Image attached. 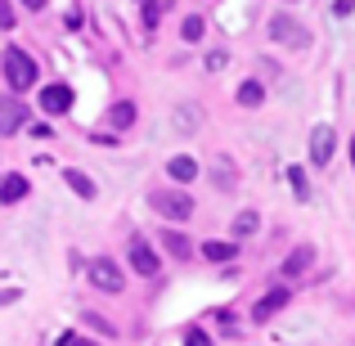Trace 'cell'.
<instances>
[{
  "instance_id": "obj_13",
  "label": "cell",
  "mask_w": 355,
  "mask_h": 346,
  "mask_svg": "<svg viewBox=\"0 0 355 346\" xmlns=\"http://www.w3.org/2000/svg\"><path fill=\"white\" fill-rule=\"evenodd\" d=\"M108 126H113V130H130V126H135V104H130V99H117V104L108 108Z\"/></svg>"
},
{
  "instance_id": "obj_11",
  "label": "cell",
  "mask_w": 355,
  "mask_h": 346,
  "mask_svg": "<svg viewBox=\"0 0 355 346\" xmlns=\"http://www.w3.org/2000/svg\"><path fill=\"white\" fill-rule=\"evenodd\" d=\"M311 266H315V248H306V243H302V248H293V257L284 261V279H297V275H306Z\"/></svg>"
},
{
  "instance_id": "obj_27",
  "label": "cell",
  "mask_w": 355,
  "mask_h": 346,
  "mask_svg": "<svg viewBox=\"0 0 355 346\" xmlns=\"http://www.w3.org/2000/svg\"><path fill=\"white\" fill-rule=\"evenodd\" d=\"M184 342H189V346H207V333H202V329H189V333H184Z\"/></svg>"
},
{
  "instance_id": "obj_18",
  "label": "cell",
  "mask_w": 355,
  "mask_h": 346,
  "mask_svg": "<svg viewBox=\"0 0 355 346\" xmlns=\"http://www.w3.org/2000/svg\"><path fill=\"white\" fill-rule=\"evenodd\" d=\"M257 230H261V216H257V211H239V216H234V239H252Z\"/></svg>"
},
{
  "instance_id": "obj_19",
  "label": "cell",
  "mask_w": 355,
  "mask_h": 346,
  "mask_svg": "<svg viewBox=\"0 0 355 346\" xmlns=\"http://www.w3.org/2000/svg\"><path fill=\"white\" fill-rule=\"evenodd\" d=\"M261 99H266L261 81H243V86H239V104L243 108H261Z\"/></svg>"
},
{
  "instance_id": "obj_23",
  "label": "cell",
  "mask_w": 355,
  "mask_h": 346,
  "mask_svg": "<svg viewBox=\"0 0 355 346\" xmlns=\"http://www.w3.org/2000/svg\"><path fill=\"white\" fill-rule=\"evenodd\" d=\"M198 121H202L198 117V104H184L180 108V130H198Z\"/></svg>"
},
{
  "instance_id": "obj_7",
  "label": "cell",
  "mask_w": 355,
  "mask_h": 346,
  "mask_svg": "<svg viewBox=\"0 0 355 346\" xmlns=\"http://www.w3.org/2000/svg\"><path fill=\"white\" fill-rule=\"evenodd\" d=\"M333 148H338V130H333V126H315L311 130V162L315 166H329L333 162Z\"/></svg>"
},
{
  "instance_id": "obj_17",
  "label": "cell",
  "mask_w": 355,
  "mask_h": 346,
  "mask_svg": "<svg viewBox=\"0 0 355 346\" xmlns=\"http://www.w3.org/2000/svg\"><path fill=\"white\" fill-rule=\"evenodd\" d=\"M202 257H207V261H234L239 243H202Z\"/></svg>"
},
{
  "instance_id": "obj_6",
  "label": "cell",
  "mask_w": 355,
  "mask_h": 346,
  "mask_svg": "<svg viewBox=\"0 0 355 346\" xmlns=\"http://www.w3.org/2000/svg\"><path fill=\"white\" fill-rule=\"evenodd\" d=\"M288 302H293V293H288V288L284 284H279V288H270V293L266 297H261V302L257 306H252V324H270V320H275V315L279 311H284V306Z\"/></svg>"
},
{
  "instance_id": "obj_25",
  "label": "cell",
  "mask_w": 355,
  "mask_h": 346,
  "mask_svg": "<svg viewBox=\"0 0 355 346\" xmlns=\"http://www.w3.org/2000/svg\"><path fill=\"white\" fill-rule=\"evenodd\" d=\"M86 324H90V329H99L104 338H113V324H108V320H99V315H86Z\"/></svg>"
},
{
  "instance_id": "obj_26",
  "label": "cell",
  "mask_w": 355,
  "mask_h": 346,
  "mask_svg": "<svg viewBox=\"0 0 355 346\" xmlns=\"http://www.w3.org/2000/svg\"><path fill=\"white\" fill-rule=\"evenodd\" d=\"M0 27H5V32L14 27V9H9V0H0Z\"/></svg>"
},
{
  "instance_id": "obj_8",
  "label": "cell",
  "mask_w": 355,
  "mask_h": 346,
  "mask_svg": "<svg viewBox=\"0 0 355 346\" xmlns=\"http://www.w3.org/2000/svg\"><path fill=\"white\" fill-rule=\"evenodd\" d=\"M27 121V104H18L14 95H0V135H14Z\"/></svg>"
},
{
  "instance_id": "obj_21",
  "label": "cell",
  "mask_w": 355,
  "mask_h": 346,
  "mask_svg": "<svg viewBox=\"0 0 355 346\" xmlns=\"http://www.w3.org/2000/svg\"><path fill=\"white\" fill-rule=\"evenodd\" d=\"M202 32H207V23H202L198 14H189V18L180 23V36H184V41H202Z\"/></svg>"
},
{
  "instance_id": "obj_3",
  "label": "cell",
  "mask_w": 355,
  "mask_h": 346,
  "mask_svg": "<svg viewBox=\"0 0 355 346\" xmlns=\"http://www.w3.org/2000/svg\"><path fill=\"white\" fill-rule=\"evenodd\" d=\"M270 41L288 45V50H306V45H311V27L297 23L293 14H275L270 18Z\"/></svg>"
},
{
  "instance_id": "obj_12",
  "label": "cell",
  "mask_w": 355,
  "mask_h": 346,
  "mask_svg": "<svg viewBox=\"0 0 355 346\" xmlns=\"http://www.w3.org/2000/svg\"><path fill=\"white\" fill-rule=\"evenodd\" d=\"M27 193H32V184H27V175H5V180H0V202H23Z\"/></svg>"
},
{
  "instance_id": "obj_28",
  "label": "cell",
  "mask_w": 355,
  "mask_h": 346,
  "mask_svg": "<svg viewBox=\"0 0 355 346\" xmlns=\"http://www.w3.org/2000/svg\"><path fill=\"white\" fill-rule=\"evenodd\" d=\"M18 297H23V293H18V288H0V306H14Z\"/></svg>"
},
{
  "instance_id": "obj_4",
  "label": "cell",
  "mask_w": 355,
  "mask_h": 346,
  "mask_svg": "<svg viewBox=\"0 0 355 346\" xmlns=\"http://www.w3.org/2000/svg\"><path fill=\"white\" fill-rule=\"evenodd\" d=\"M86 270H90V284L104 288V293H121V288H126V275H121V266L113 257H95Z\"/></svg>"
},
{
  "instance_id": "obj_16",
  "label": "cell",
  "mask_w": 355,
  "mask_h": 346,
  "mask_svg": "<svg viewBox=\"0 0 355 346\" xmlns=\"http://www.w3.org/2000/svg\"><path fill=\"white\" fill-rule=\"evenodd\" d=\"M162 248H166V252H171V257H175V261H184V257H193V243H189V239H184V234H180V230H162Z\"/></svg>"
},
{
  "instance_id": "obj_2",
  "label": "cell",
  "mask_w": 355,
  "mask_h": 346,
  "mask_svg": "<svg viewBox=\"0 0 355 346\" xmlns=\"http://www.w3.org/2000/svg\"><path fill=\"white\" fill-rule=\"evenodd\" d=\"M148 202H153V211L166 216V220H189L193 216V198L184 189H153Z\"/></svg>"
},
{
  "instance_id": "obj_10",
  "label": "cell",
  "mask_w": 355,
  "mask_h": 346,
  "mask_svg": "<svg viewBox=\"0 0 355 346\" xmlns=\"http://www.w3.org/2000/svg\"><path fill=\"white\" fill-rule=\"evenodd\" d=\"M63 180H68V189L77 193V198H86V202H95V198H99L95 180H90L86 171H77V166H68V171H63Z\"/></svg>"
},
{
  "instance_id": "obj_20",
  "label": "cell",
  "mask_w": 355,
  "mask_h": 346,
  "mask_svg": "<svg viewBox=\"0 0 355 346\" xmlns=\"http://www.w3.org/2000/svg\"><path fill=\"white\" fill-rule=\"evenodd\" d=\"M288 184H293V193L302 202H311V184H306V171H302V166H288Z\"/></svg>"
},
{
  "instance_id": "obj_9",
  "label": "cell",
  "mask_w": 355,
  "mask_h": 346,
  "mask_svg": "<svg viewBox=\"0 0 355 346\" xmlns=\"http://www.w3.org/2000/svg\"><path fill=\"white\" fill-rule=\"evenodd\" d=\"M68 108H72V90L63 86V81H59V86H41V113L63 117Z\"/></svg>"
},
{
  "instance_id": "obj_14",
  "label": "cell",
  "mask_w": 355,
  "mask_h": 346,
  "mask_svg": "<svg viewBox=\"0 0 355 346\" xmlns=\"http://www.w3.org/2000/svg\"><path fill=\"white\" fill-rule=\"evenodd\" d=\"M166 175H171V180L175 184H189L193 180V175H198V162H193V157H171V162H166Z\"/></svg>"
},
{
  "instance_id": "obj_24",
  "label": "cell",
  "mask_w": 355,
  "mask_h": 346,
  "mask_svg": "<svg viewBox=\"0 0 355 346\" xmlns=\"http://www.w3.org/2000/svg\"><path fill=\"white\" fill-rule=\"evenodd\" d=\"M225 63H230V54H225V50H211V54H207V72H220Z\"/></svg>"
},
{
  "instance_id": "obj_29",
  "label": "cell",
  "mask_w": 355,
  "mask_h": 346,
  "mask_svg": "<svg viewBox=\"0 0 355 346\" xmlns=\"http://www.w3.org/2000/svg\"><path fill=\"white\" fill-rule=\"evenodd\" d=\"M18 5H27V9H32V14H36V9H45V5H50V0H18Z\"/></svg>"
},
{
  "instance_id": "obj_22",
  "label": "cell",
  "mask_w": 355,
  "mask_h": 346,
  "mask_svg": "<svg viewBox=\"0 0 355 346\" xmlns=\"http://www.w3.org/2000/svg\"><path fill=\"white\" fill-rule=\"evenodd\" d=\"M162 9H166V0H144V27H148V32L157 27V18H162Z\"/></svg>"
},
{
  "instance_id": "obj_1",
  "label": "cell",
  "mask_w": 355,
  "mask_h": 346,
  "mask_svg": "<svg viewBox=\"0 0 355 346\" xmlns=\"http://www.w3.org/2000/svg\"><path fill=\"white\" fill-rule=\"evenodd\" d=\"M0 72H5L9 90H32V81L41 77V68H36V59L27 50H18V45H9L5 54H0Z\"/></svg>"
},
{
  "instance_id": "obj_5",
  "label": "cell",
  "mask_w": 355,
  "mask_h": 346,
  "mask_svg": "<svg viewBox=\"0 0 355 346\" xmlns=\"http://www.w3.org/2000/svg\"><path fill=\"white\" fill-rule=\"evenodd\" d=\"M126 257H130V270H135V275H139V279H153V275H157V270H162V261H157V252H153V248H148V243H144V239H139V234H135V239H130V248H126Z\"/></svg>"
},
{
  "instance_id": "obj_15",
  "label": "cell",
  "mask_w": 355,
  "mask_h": 346,
  "mask_svg": "<svg viewBox=\"0 0 355 346\" xmlns=\"http://www.w3.org/2000/svg\"><path fill=\"white\" fill-rule=\"evenodd\" d=\"M211 175H216V189H239V171H234V162H230V157H216V162H211Z\"/></svg>"
}]
</instances>
